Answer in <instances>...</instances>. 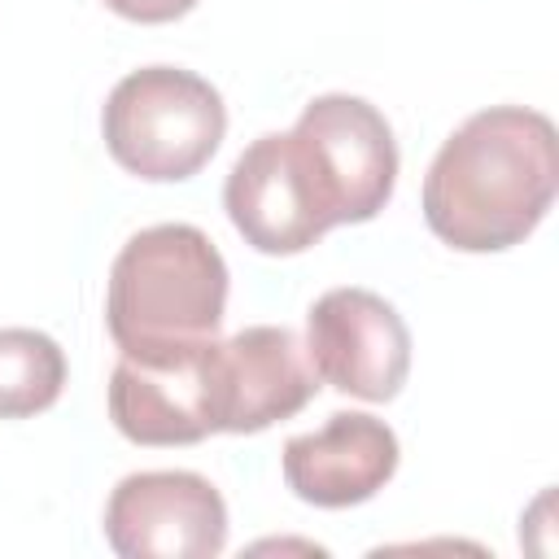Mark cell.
Here are the masks:
<instances>
[{
  "label": "cell",
  "mask_w": 559,
  "mask_h": 559,
  "mask_svg": "<svg viewBox=\"0 0 559 559\" xmlns=\"http://www.w3.org/2000/svg\"><path fill=\"white\" fill-rule=\"evenodd\" d=\"M559 192L555 122L524 105L472 114L424 175V218L463 253H498L533 236Z\"/></svg>",
  "instance_id": "cell-1"
},
{
  "label": "cell",
  "mask_w": 559,
  "mask_h": 559,
  "mask_svg": "<svg viewBox=\"0 0 559 559\" xmlns=\"http://www.w3.org/2000/svg\"><path fill=\"white\" fill-rule=\"evenodd\" d=\"M223 310L227 262L192 223H157L135 231L109 266L105 323L122 358L153 367L192 358L218 341Z\"/></svg>",
  "instance_id": "cell-2"
},
{
  "label": "cell",
  "mask_w": 559,
  "mask_h": 559,
  "mask_svg": "<svg viewBox=\"0 0 559 559\" xmlns=\"http://www.w3.org/2000/svg\"><path fill=\"white\" fill-rule=\"evenodd\" d=\"M100 127L122 170L148 183H179L218 153L227 109L210 79L179 66H144L114 83Z\"/></svg>",
  "instance_id": "cell-3"
},
{
  "label": "cell",
  "mask_w": 559,
  "mask_h": 559,
  "mask_svg": "<svg viewBox=\"0 0 559 559\" xmlns=\"http://www.w3.org/2000/svg\"><path fill=\"white\" fill-rule=\"evenodd\" d=\"M288 135L332 227L367 223L389 205L397 183V140L371 100L345 92L314 96Z\"/></svg>",
  "instance_id": "cell-4"
},
{
  "label": "cell",
  "mask_w": 559,
  "mask_h": 559,
  "mask_svg": "<svg viewBox=\"0 0 559 559\" xmlns=\"http://www.w3.org/2000/svg\"><path fill=\"white\" fill-rule=\"evenodd\" d=\"M205 393L214 432H262L293 419L319 393V376L293 328L253 323L205 345Z\"/></svg>",
  "instance_id": "cell-5"
},
{
  "label": "cell",
  "mask_w": 559,
  "mask_h": 559,
  "mask_svg": "<svg viewBox=\"0 0 559 559\" xmlns=\"http://www.w3.org/2000/svg\"><path fill=\"white\" fill-rule=\"evenodd\" d=\"M105 542L122 559H214L227 546V502L197 472H135L109 493Z\"/></svg>",
  "instance_id": "cell-6"
},
{
  "label": "cell",
  "mask_w": 559,
  "mask_h": 559,
  "mask_svg": "<svg viewBox=\"0 0 559 559\" xmlns=\"http://www.w3.org/2000/svg\"><path fill=\"white\" fill-rule=\"evenodd\" d=\"M306 354L336 393L389 402L411 371V332L380 293L328 288L306 314Z\"/></svg>",
  "instance_id": "cell-7"
},
{
  "label": "cell",
  "mask_w": 559,
  "mask_h": 559,
  "mask_svg": "<svg viewBox=\"0 0 559 559\" xmlns=\"http://www.w3.org/2000/svg\"><path fill=\"white\" fill-rule=\"evenodd\" d=\"M223 210L245 245L271 258L306 253L332 227L288 131L258 135L236 157L223 183Z\"/></svg>",
  "instance_id": "cell-8"
},
{
  "label": "cell",
  "mask_w": 559,
  "mask_h": 559,
  "mask_svg": "<svg viewBox=\"0 0 559 559\" xmlns=\"http://www.w3.org/2000/svg\"><path fill=\"white\" fill-rule=\"evenodd\" d=\"M397 432L362 411H336L323 428L284 441V485L323 511L376 498L397 472Z\"/></svg>",
  "instance_id": "cell-9"
},
{
  "label": "cell",
  "mask_w": 559,
  "mask_h": 559,
  "mask_svg": "<svg viewBox=\"0 0 559 559\" xmlns=\"http://www.w3.org/2000/svg\"><path fill=\"white\" fill-rule=\"evenodd\" d=\"M109 419L135 445H192L214 432L205 393V349L166 367L118 358L109 376Z\"/></svg>",
  "instance_id": "cell-10"
},
{
  "label": "cell",
  "mask_w": 559,
  "mask_h": 559,
  "mask_svg": "<svg viewBox=\"0 0 559 559\" xmlns=\"http://www.w3.org/2000/svg\"><path fill=\"white\" fill-rule=\"evenodd\" d=\"M66 389V354L48 332L0 328V419L48 411Z\"/></svg>",
  "instance_id": "cell-11"
},
{
  "label": "cell",
  "mask_w": 559,
  "mask_h": 559,
  "mask_svg": "<svg viewBox=\"0 0 559 559\" xmlns=\"http://www.w3.org/2000/svg\"><path fill=\"white\" fill-rule=\"evenodd\" d=\"M118 17L127 22H144V26H157V22H175L183 13L197 9V0H105Z\"/></svg>",
  "instance_id": "cell-12"
}]
</instances>
